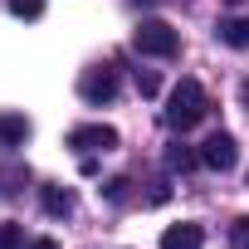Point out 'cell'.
Returning <instances> with one entry per match:
<instances>
[{
  "instance_id": "cell-13",
  "label": "cell",
  "mask_w": 249,
  "mask_h": 249,
  "mask_svg": "<svg viewBox=\"0 0 249 249\" xmlns=\"http://www.w3.org/2000/svg\"><path fill=\"white\" fill-rule=\"evenodd\" d=\"M230 244H234V249H249V215H244V220H234V230H230Z\"/></svg>"
},
{
  "instance_id": "cell-9",
  "label": "cell",
  "mask_w": 249,
  "mask_h": 249,
  "mask_svg": "<svg viewBox=\"0 0 249 249\" xmlns=\"http://www.w3.org/2000/svg\"><path fill=\"white\" fill-rule=\"evenodd\" d=\"M25 137H30V122H25V117H15V112L0 117V142H5V147H20Z\"/></svg>"
},
{
  "instance_id": "cell-12",
  "label": "cell",
  "mask_w": 249,
  "mask_h": 249,
  "mask_svg": "<svg viewBox=\"0 0 249 249\" xmlns=\"http://www.w3.org/2000/svg\"><path fill=\"white\" fill-rule=\"evenodd\" d=\"M0 249H25V230L20 225H0Z\"/></svg>"
},
{
  "instance_id": "cell-5",
  "label": "cell",
  "mask_w": 249,
  "mask_h": 249,
  "mask_svg": "<svg viewBox=\"0 0 249 249\" xmlns=\"http://www.w3.org/2000/svg\"><path fill=\"white\" fill-rule=\"evenodd\" d=\"M69 147H73V152H88V157H93V152H112V147H117V132L103 127V122H88V127H73V132H69Z\"/></svg>"
},
{
  "instance_id": "cell-6",
  "label": "cell",
  "mask_w": 249,
  "mask_h": 249,
  "mask_svg": "<svg viewBox=\"0 0 249 249\" xmlns=\"http://www.w3.org/2000/svg\"><path fill=\"white\" fill-rule=\"evenodd\" d=\"M205 244V230L200 225H191V220H181V225H166L161 230V249H200Z\"/></svg>"
},
{
  "instance_id": "cell-3",
  "label": "cell",
  "mask_w": 249,
  "mask_h": 249,
  "mask_svg": "<svg viewBox=\"0 0 249 249\" xmlns=\"http://www.w3.org/2000/svg\"><path fill=\"white\" fill-rule=\"evenodd\" d=\"M78 93H83V103H93V107L112 103V98H117V69H107V64L88 69V73L78 78Z\"/></svg>"
},
{
  "instance_id": "cell-8",
  "label": "cell",
  "mask_w": 249,
  "mask_h": 249,
  "mask_svg": "<svg viewBox=\"0 0 249 249\" xmlns=\"http://www.w3.org/2000/svg\"><path fill=\"white\" fill-rule=\"evenodd\" d=\"M215 35H220V44H230V49H249V15L220 20V25H215Z\"/></svg>"
},
{
  "instance_id": "cell-11",
  "label": "cell",
  "mask_w": 249,
  "mask_h": 249,
  "mask_svg": "<svg viewBox=\"0 0 249 249\" xmlns=\"http://www.w3.org/2000/svg\"><path fill=\"white\" fill-rule=\"evenodd\" d=\"M10 15L15 20H39L44 15V0H10Z\"/></svg>"
},
{
  "instance_id": "cell-4",
  "label": "cell",
  "mask_w": 249,
  "mask_h": 249,
  "mask_svg": "<svg viewBox=\"0 0 249 249\" xmlns=\"http://www.w3.org/2000/svg\"><path fill=\"white\" fill-rule=\"evenodd\" d=\"M234 161H239V147H234L230 132H210V137L200 142V166H210V171H234Z\"/></svg>"
},
{
  "instance_id": "cell-2",
  "label": "cell",
  "mask_w": 249,
  "mask_h": 249,
  "mask_svg": "<svg viewBox=\"0 0 249 249\" xmlns=\"http://www.w3.org/2000/svg\"><path fill=\"white\" fill-rule=\"evenodd\" d=\"M132 49H137V54H147V59H176L181 35H176L166 20H142V25L132 30Z\"/></svg>"
},
{
  "instance_id": "cell-7",
  "label": "cell",
  "mask_w": 249,
  "mask_h": 249,
  "mask_svg": "<svg viewBox=\"0 0 249 249\" xmlns=\"http://www.w3.org/2000/svg\"><path fill=\"white\" fill-rule=\"evenodd\" d=\"M39 200H44V210H49L54 220L73 215V205H78V196H73L69 186H44V196H39Z\"/></svg>"
},
{
  "instance_id": "cell-15",
  "label": "cell",
  "mask_w": 249,
  "mask_h": 249,
  "mask_svg": "<svg viewBox=\"0 0 249 249\" xmlns=\"http://www.w3.org/2000/svg\"><path fill=\"white\" fill-rule=\"evenodd\" d=\"M25 249H59V244H54V239H30Z\"/></svg>"
},
{
  "instance_id": "cell-16",
  "label": "cell",
  "mask_w": 249,
  "mask_h": 249,
  "mask_svg": "<svg viewBox=\"0 0 249 249\" xmlns=\"http://www.w3.org/2000/svg\"><path fill=\"white\" fill-rule=\"evenodd\" d=\"M244 107H249V78H244Z\"/></svg>"
},
{
  "instance_id": "cell-14",
  "label": "cell",
  "mask_w": 249,
  "mask_h": 249,
  "mask_svg": "<svg viewBox=\"0 0 249 249\" xmlns=\"http://www.w3.org/2000/svg\"><path fill=\"white\" fill-rule=\"evenodd\" d=\"M137 88H142V93H147V98H152V93H157V88H161V83H157V73H137Z\"/></svg>"
},
{
  "instance_id": "cell-10",
  "label": "cell",
  "mask_w": 249,
  "mask_h": 249,
  "mask_svg": "<svg viewBox=\"0 0 249 249\" xmlns=\"http://www.w3.org/2000/svg\"><path fill=\"white\" fill-rule=\"evenodd\" d=\"M196 161H200V152H191V147H181V142L166 147V166H171V171H191Z\"/></svg>"
},
{
  "instance_id": "cell-1",
  "label": "cell",
  "mask_w": 249,
  "mask_h": 249,
  "mask_svg": "<svg viewBox=\"0 0 249 249\" xmlns=\"http://www.w3.org/2000/svg\"><path fill=\"white\" fill-rule=\"evenodd\" d=\"M205 88L196 83V78H181L176 88H171V98H166V127H176V132H191L196 122L205 117Z\"/></svg>"
}]
</instances>
